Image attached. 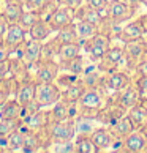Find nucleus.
Wrapping results in <instances>:
<instances>
[{
	"label": "nucleus",
	"instance_id": "obj_20",
	"mask_svg": "<svg viewBox=\"0 0 147 153\" xmlns=\"http://www.w3.org/2000/svg\"><path fill=\"white\" fill-rule=\"evenodd\" d=\"M127 117L130 118V122H131L134 129L147 128V107H146V104L143 103V101L138 103L136 106L130 107V109L127 111Z\"/></svg>",
	"mask_w": 147,
	"mask_h": 153
},
{
	"label": "nucleus",
	"instance_id": "obj_46",
	"mask_svg": "<svg viewBox=\"0 0 147 153\" xmlns=\"http://www.w3.org/2000/svg\"><path fill=\"white\" fill-rule=\"evenodd\" d=\"M136 73H138V77L147 76V59L143 60V62H141V63L136 66Z\"/></svg>",
	"mask_w": 147,
	"mask_h": 153
},
{
	"label": "nucleus",
	"instance_id": "obj_48",
	"mask_svg": "<svg viewBox=\"0 0 147 153\" xmlns=\"http://www.w3.org/2000/svg\"><path fill=\"white\" fill-rule=\"evenodd\" d=\"M143 22H144V33H146V36H147V13L143 16Z\"/></svg>",
	"mask_w": 147,
	"mask_h": 153
},
{
	"label": "nucleus",
	"instance_id": "obj_22",
	"mask_svg": "<svg viewBox=\"0 0 147 153\" xmlns=\"http://www.w3.org/2000/svg\"><path fill=\"white\" fill-rule=\"evenodd\" d=\"M86 84L82 82V79L81 77H78L73 84H70L66 88L62 90V98L60 100H63L66 101V103H70V104H76L79 100H81V96L84 95V92H86Z\"/></svg>",
	"mask_w": 147,
	"mask_h": 153
},
{
	"label": "nucleus",
	"instance_id": "obj_53",
	"mask_svg": "<svg viewBox=\"0 0 147 153\" xmlns=\"http://www.w3.org/2000/svg\"><path fill=\"white\" fill-rule=\"evenodd\" d=\"M0 152H3V147L2 145H0Z\"/></svg>",
	"mask_w": 147,
	"mask_h": 153
},
{
	"label": "nucleus",
	"instance_id": "obj_42",
	"mask_svg": "<svg viewBox=\"0 0 147 153\" xmlns=\"http://www.w3.org/2000/svg\"><path fill=\"white\" fill-rule=\"evenodd\" d=\"M10 70H11V62H10V59L0 62V79L7 77V76L10 74Z\"/></svg>",
	"mask_w": 147,
	"mask_h": 153
},
{
	"label": "nucleus",
	"instance_id": "obj_54",
	"mask_svg": "<svg viewBox=\"0 0 147 153\" xmlns=\"http://www.w3.org/2000/svg\"><path fill=\"white\" fill-rule=\"evenodd\" d=\"M0 8H2V0H0Z\"/></svg>",
	"mask_w": 147,
	"mask_h": 153
},
{
	"label": "nucleus",
	"instance_id": "obj_11",
	"mask_svg": "<svg viewBox=\"0 0 147 153\" xmlns=\"http://www.w3.org/2000/svg\"><path fill=\"white\" fill-rule=\"evenodd\" d=\"M122 149L130 153L147 152V133L143 129H134L122 140Z\"/></svg>",
	"mask_w": 147,
	"mask_h": 153
},
{
	"label": "nucleus",
	"instance_id": "obj_26",
	"mask_svg": "<svg viewBox=\"0 0 147 153\" xmlns=\"http://www.w3.org/2000/svg\"><path fill=\"white\" fill-rule=\"evenodd\" d=\"M25 133H27V128L22 125L19 129H16L13 131L7 140H5V144H7V149H3V152H16V150H22V147H24V140H25Z\"/></svg>",
	"mask_w": 147,
	"mask_h": 153
},
{
	"label": "nucleus",
	"instance_id": "obj_12",
	"mask_svg": "<svg viewBox=\"0 0 147 153\" xmlns=\"http://www.w3.org/2000/svg\"><path fill=\"white\" fill-rule=\"evenodd\" d=\"M35 88H37V81L33 77H25V79H22V81L18 82L16 100L19 101V104L22 107L35 100Z\"/></svg>",
	"mask_w": 147,
	"mask_h": 153
},
{
	"label": "nucleus",
	"instance_id": "obj_6",
	"mask_svg": "<svg viewBox=\"0 0 147 153\" xmlns=\"http://www.w3.org/2000/svg\"><path fill=\"white\" fill-rule=\"evenodd\" d=\"M49 134L52 142H66V140H75L76 137V126H75V118L62 122H51L48 125Z\"/></svg>",
	"mask_w": 147,
	"mask_h": 153
},
{
	"label": "nucleus",
	"instance_id": "obj_39",
	"mask_svg": "<svg viewBox=\"0 0 147 153\" xmlns=\"http://www.w3.org/2000/svg\"><path fill=\"white\" fill-rule=\"evenodd\" d=\"M86 5H89L93 10L100 11L103 16H106V10H108V2L106 0H86Z\"/></svg>",
	"mask_w": 147,
	"mask_h": 153
},
{
	"label": "nucleus",
	"instance_id": "obj_1",
	"mask_svg": "<svg viewBox=\"0 0 147 153\" xmlns=\"http://www.w3.org/2000/svg\"><path fill=\"white\" fill-rule=\"evenodd\" d=\"M103 103H104V98H103V92H101L100 87L86 88V92L81 96V100L76 103L78 114L97 118V114L101 107H103Z\"/></svg>",
	"mask_w": 147,
	"mask_h": 153
},
{
	"label": "nucleus",
	"instance_id": "obj_3",
	"mask_svg": "<svg viewBox=\"0 0 147 153\" xmlns=\"http://www.w3.org/2000/svg\"><path fill=\"white\" fill-rule=\"evenodd\" d=\"M109 48H111V36L103 32H98L95 36L87 39L86 43H82V49L86 51L87 57L95 63H98L101 60V57L106 54V51Z\"/></svg>",
	"mask_w": 147,
	"mask_h": 153
},
{
	"label": "nucleus",
	"instance_id": "obj_27",
	"mask_svg": "<svg viewBox=\"0 0 147 153\" xmlns=\"http://www.w3.org/2000/svg\"><path fill=\"white\" fill-rule=\"evenodd\" d=\"M86 68H87V60H86V57H82L81 54H79L78 57L68 60V62L60 63V70H63L65 73H70V74H75L78 77L86 71Z\"/></svg>",
	"mask_w": 147,
	"mask_h": 153
},
{
	"label": "nucleus",
	"instance_id": "obj_34",
	"mask_svg": "<svg viewBox=\"0 0 147 153\" xmlns=\"http://www.w3.org/2000/svg\"><path fill=\"white\" fill-rule=\"evenodd\" d=\"M55 38H57V41H59L60 44L79 41L78 32H76V24H70V25L63 27V29L57 30V35H55Z\"/></svg>",
	"mask_w": 147,
	"mask_h": 153
},
{
	"label": "nucleus",
	"instance_id": "obj_25",
	"mask_svg": "<svg viewBox=\"0 0 147 153\" xmlns=\"http://www.w3.org/2000/svg\"><path fill=\"white\" fill-rule=\"evenodd\" d=\"M76 19H81V21H89L92 22L95 25H101V22H103L104 16L100 13V11L93 10L92 7H89V5H81L79 8H76Z\"/></svg>",
	"mask_w": 147,
	"mask_h": 153
},
{
	"label": "nucleus",
	"instance_id": "obj_14",
	"mask_svg": "<svg viewBox=\"0 0 147 153\" xmlns=\"http://www.w3.org/2000/svg\"><path fill=\"white\" fill-rule=\"evenodd\" d=\"M49 112H51V122H62V120H68V118H75V114L78 115V106L70 104L63 100H59Z\"/></svg>",
	"mask_w": 147,
	"mask_h": 153
},
{
	"label": "nucleus",
	"instance_id": "obj_50",
	"mask_svg": "<svg viewBox=\"0 0 147 153\" xmlns=\"http://www.w3.org/2000/svg\"><path fill=\"white\" fill-rule=\"evenodd\" d=\"M8 2H14V3H19V5H25V0H8Z\"/></svg>",
	"mask_w": 147,
	"mask_h": 153
},
{
	"label": "nucleus",
	"instance_id": "obj_7",
	"mask_svg": "<svg viewBox=\"0 0 147 153\" xmlns=\"http://www.w3.org/2000/svg\"><path fill=\"white\" fill-rule=\"evenodd\" d=\"M134 14H136V8L134 7L125 3L123 0H117V2L108 5L104 18L111 19L112 22H117V24H122V22H127L130 19H133Z\"/></svg>",
	"mask_w": 147,
	"mask_h": 153
},
{
	"label": "nucleus",
	"instance_id": "obj_13",
	"mask_svg": "<svg viewBox=\"0 0 147 153\" xmlns=\"http://www.w3.org/2000/svg\"><path fill=\"white\" fill-rule=\"evenodd\" d=\"M141 36H146L143 16H141V18H136L131 22H128L125 27H122L120 32H119V35H117V38L120 39L122 43L131 41V39H136V38H141Z\"/></svg>",
	"mask_w": 147,
	"mask_h": 153
},
{
	"label": "nucleus",
	"instance_id": "obj_10",
	"mask_svg": "<svg viewBox=\"0 0 147 153\" xmlns=\"http://www.w3.org/2000/svg\"><path fill=\"white\" fill-rule=\"evenodd\" d=\"M131 82V76L128 74L127 71H109L106 73V76L103 77V84L101 87H104L109 92H120V90L127 88Z\"/></svg>",
	"mask_w": 147,
	"mask_h": 153
},
{
	"label": "nucleus",
	"instance_id": "obj_24",
	"mask_svg": "<svg viewBox=\"0 0 147 153\" xmlns=\"http://www.w3.org/2000/svg\"><path fill=\"white\" fill-rule=\"evenodd\" d=\"M81 41H75V43H63L59 46V52H57V59L59 63H63V62H68L71 59L78 57L82 51Z\"/></svg>",
	"mask_w": 147,
	"mask_h": 153
},
{
	"label": "nucleus",
	"instance_id": "obj_49",
	"mask_svg": "<svg viewBox=\"0 0 147 153\" xmlns=\"http://www.w3.org/2000/svg\"><path fill=\"white\" fill-rule=\"evenodd\" d=\"M7 100H8L7 96H5L3 93H0V106H2V104H3V103H5V101H7Z\"/></svg>",
	"mask_w": 147,
	"mask_h": 153
},
{
	"label": "nucleus",
	"instance_id": "obj_31",
	"mask_svg": "<svg viewBox=\"0 0 147 153\" xmlns=\"http://www.w3.org/2000/svg\"><path fill=\"white\" fill-rule=\"evenodd\" d=\"M24 122H22V117L19 118H0V142H5L7 137L16 131V129H19Z\"/></svg>",
	"mask_w": 147,
	"mask_h": 153
},
{
	"label": "nucleus",
	"instance_id": "obj_35",
	"mask_svg": "<svg viewBox=\"0 0 147 153\" xmlns=\"http://www.w3.org/2000/svg\"><path fill=\"white\" fill-rule=\"evenodd\" d=\"M59 46L60 43L57 41V38H52L51 41L44 43L43 41V51H41V59H54L57 57V52H59ZM55 60V59H54Z\"/></svg>",
	"mask_w": 147,
	"mask_h": 153
},
{
	"label": "nucleus",
	"instance_id": "obj_44",
	"mask_svg": "<svg viewBox=\"0 0 147 153\" xmlns=\"http://www.w3.org/2000/svg\"><path fill=\"white\" fill-rule=\"evenodd\" d=\"M8 25H10V22L5 19V16L2 13H0V41H3V36H5V33H7Z\"/></svg>",
	"mask_w": 147,
	"mask_h": 153
},
{
	"label": "nucleus",
	"instance_id": "obj_29",
	"mask_svg": "<svg viewBox=\"0 0 147 153\" xmlns=\"http://www.w3.org/2000/svg\"><path fill=\"white\" fill-rule=\"evenodd\" d=\"M24 5H19V3H14V2H8V0H5V7L2 10V14L5 16V19H7L10 24H16V22H19L22 13H24Z\"/></svg>",
	"mask_w": 147,
	"mask_h": 153
},
{
	"label": "nucleus",
	"instance_id": "obj_40",
	"mask_svg": "<svg viewBox=\"0 0 147 153\" xmlns=\"http://www.w3.org/2000/svg\"><path fill=\"white\" fill-rule=\"evenodd\" d=\"M134 84H136V87L139 90V95H141V98H143V101L147 100V76L138 77Z\"/></svg>",
	"mask_w": 147,
	"mask_h": 153
},
{
	"label": "nucleus",
	"instance_id": "obj_37",
	"mask_svg": "<svg viewBox=\"0 0 147 153\" xmlns=\"http://www.w3.org/2000/svg\"><path fill=\"white\" fill-rule=\"evenodd\" d=\"M59 7H60V2H59V0H46V2H44V5L40 8V11H37V13H38V16H40L41 19H49V16L52 14Z\"/></svg>",
	"mask_w": 147,
	"mask_h": 153
},
{
	"label": "nucleus",
	"instance_id": "obj_32",
	"mask_svg": "<svg viewBox=\"0 0 147 153\" xmlns=\"http://www.w3.org/2000/svg\"><path fill=\"white\" fill-rule=\"evenodd\" d=\"M75 147L78 153H98L90 134H78L75 137Z\"/></svg>",
	"mask_w": 147,
	"mask_h": 153
},
{
	"label": "nucleus",
	"instance_id": "obj_16",
	"mask_svg": "<svg viewBox=\"0 0 147 153\" xmlns=\"http://www.w3.org/2000/svg\"><path fill=\"white\" fill-rule=\"evenodd\" d=\"M41 51H43V41L38 39H27L22 46V60L27 65H35L38 60H41Z\"/></svg>",
	"mask_w": 147,
	"mask_h": 153
},
{
	"label": "nucleus",
	"instance_id": "obj_15",
	"mask_svg": "<svg viewBox=\"0 0 147 153\" xmlns=\"http://www.w3.org/2000/svg\"><path fill=\"white\" fill-rule=\"evenodd\" d=\"M116 101L119 104H120L122 107H125V109L128 111L130 107L136 106L138 103H141L143 101V98H141L139 95V90L136 87V84H130V85L127 88L120 90V92H117V96H116Z\"/></svg>",
	"mask_w": 147,
	"mask_h": 153
},
{
	"label": "nucleus",
	"instance_id": "obj_4",
	"mask_svg": "<svg viewBox=\"0 0 147 153\" xmlns=\"http://www.w3.org/2000/svg\"><path fill=\"white\" fill-rule=\"evenodd\" d=\"M62 98V90L55 82H37L35 101L41 107L54 106Z\"/></svg>",
	"mask_w": 147,
	"mask_h": 153
},
{
	"label": "nucleus",
	"instance_id": "obj_38",
	"mask_svg": "<svg viewBox=\"0 0 147 153\" xmlns=\"http://www.w3.org/2000/svg\"><path fill=\"white\" fill-rule=\"evenodd\" d=\"M48 150L57 153H73L76 152V147L75 140H66V142H52V147H49Z\"/></svg>",
	"mask_w": 147,
	"mask_h": 153
},
{
	"label": "nucleus",
	"instance_id": "obj_28",
	"mask_svg": "<svg viewBox=\"0 0 147 153\" xmlns=\"http://www.w3.org/2000/svg\"><path fill=\"white\" fill-rule=\"evenodd\" d=\"M75 24H76L78 38H79V41H81V43H86L87 39H90L92 36H95V35L100 32V27L95 25V24H92V22H89V21L78 19Z\"/></svg>",
	"mask_w": 147,
	"mask_h": 153
},
{
	"label": "nucleus",
	"instance_id": "obj_17",
	"mask_svg": "<svg viewBox=\"0 0 147 153\" xmlns=\"http://www.w3.org/2000/svg\"><path fill=\"white\" fill-rule=\"evenodd\" d=\"M90 137H92V140H93L95 147L98 149V152L108 150L117 142L109 128H95L92 131V134H90Z\"/></svg>",
	"mask_w": 147,
	"mask_h": 153
},
{
	"label": "nucleus",
	"instance_id": "obj_52",
	"mask_svg": "<svg viewBox=\"0 0 147 153\" xmlns=\"http://www.w3.org/2000/svg\"><path fill=\"white\" fill-rule=\"evenodd\" d=\"M143 103H144V104H146V107H147V100H144V101H143Z\"/></svg>",
	"mask_w": 147,
	"mask_h": 153
},
{
	"label": "nucleus",
	"instance_id": "obj_8",
	"mask_svg": "<svg viewBox=\"0 0 147 153\" xmlns=\"http://www.w3.org/2000/svg\"><path fill=\"white\" fill-rule=\"evenodd\" d=\"M48 21H49L51 27L54 29V32H57L60 29H63V27L70 25V24H75L76 22V10L68 7V5L60 3V7L49 16Z\"/></svg>",
	"mask_w": 147,
	"mask_h": 153
},
{
	"label": "nucleus",
	"instance_id": "obj_21",
	"mask_svg": "<svg viewBox=\"0 0 147 153\" xmlns=\"http://www.w3.org/2000/svg\"><path fill=\"white\" fill-rule=\"evenodd\" d=\"M108 128L111 129V133H112V136L116 137L117 142H122V140L125 139L130 133L134 131L133 125H131V122H130V118H128L127 115L117 118L116 122H112L111 125H108Z\"/></svg>",
	"mask_w": 147,
	"mask_h": 153
},
{
	"label": "nucleus",
	"instance_id": "obj_18",
	"mask_svg": "<svg viewBox=\"0 0 147 153\" xmlns=\"http://www.w3.org/2000/svg\"><path fill=\"white\" fill-rule=\"evenodd\" d=\"M22 122H24V126L27 129H33V131H37V129L46 128L48 125L51 123V112L38 109L37 112H33V114L24 117V118H22Z\"/></svg>",
	"mask_w": 147,
	"mask_h": 153
},
{
	"label": "nucleus",
	"instance_id": "obj_36",
	"mask_svg": "<svg viewBox=\"0 0 147 153\" xmlns=\"http://www.w3.org/2000/svg\"><path fill=\"white\" fill-rule=\"evenodd\" d=\"M38 19H40L38 13H35V11H30V10H25L24 13H22V16H21V19H19L18 24H19L25 32H29V30L32 29V25L35 24Z\"/></svg>",
	"mask_w": 147,
	"mask_h": 153
},
{
	"label": "nucleus",
	"instance_id": "obj_2",
	"mask_svg": "<svg viewBox=\"0 0 147 153\" xmlns=\"http://www.w3.org/2000/svg\"><path fill=\"white\" fill-rule=\"evenodd\" d=\"M123 52H125V63L130 70H136V66L143 60L147 59V39L144 36L131 39L123 43Z\"/></svg>",
	"mask_w": 147,
	"mask_h": 153
},
{
	"label": "nucleus",
	"instance_id": "obj_41",
	"mask_svg": "<svg viewBox=\"0 0 147 153\" xmlns=\"http://www.w3.org/2000/svg\"><path fill=\"white\" fill-rule=\"evenodd\" d=\"M44 2H46V0H25V10H30V11H40V8L43 7L44 5Z\"/></svg>",
	"mask_w": 147,
	"mask_h": 153
},
{
	"label": "nucleus",
	"instance_id": "obj_33",
	"mask_svg": "<svg viewBox=\"0 0 147 153\" xmlns=\"http://www.w3.org/2000/svg\"><path fill=\"white\" fill-rule=\"evenodd\" d=\"M97 118L93 117H86V115H79L75 118V126H76V136L78 134H92L95 129L93 122Z\"/></svg>",
	"mask_w": 147,
	"mask_h": 153
},
{
	"label": "nucleus",
	"instance_id": "obj_5",
	"mask_svg": "<svg viewBox=\"0 0 147 153\" xmlns=\"http://www.w3.org/2000/svg\"><path fill=\"white\" fill-rule=\"evenodd\" d=\"M33 71V79L37 82H55L57 76L60 74V63L54 59H41L38 60Z\"/></svg>",
	"mask_w": 147,
	"mask_h": 153
},
{
	"label": "nucleus",
	"instance_id": "obj_19",
	"mask_svg": "<svg viewBox=\"0 0 147 153\" xmlns=\"http://www.w3.org/2000/svg\"><path fill=\"white\" fill-rule=\"evenodd\" d=\"M29 32H25L22 27L16 22V24H10L8 29H7V33L3 36V41L8 44L11 49H16V48H21L22 44L25 43V35Z\"/></svg>",
	"mask_w": 147,
	"mask_h": 153
},
{
	"label": "nucleus",
	"instance_id": "obj_51",
	"mask_svg": "<svg viewBox=\"0 0 147 153\" xmlns=\"http://www.w3.org/2000/svg\"><path fill=\"white\" fill-rule=\"evenodd\" d=\"M143 3L146 5V7H147V0H143Z\"/></svg>",
	"mask_w": 147,
	"mask_h": 153
},
{
	"label": "nucleus",
	"instance_id": "obj_9",
	"mask_svg": "<svg viewBox=\"0 0 147 153\" xmlns=\"http://www.w3.org/2000/svg\"><path fill=\"white\" fill-rule=\"evenodd\" d=\"M120 63H125L123 46H111L97 65L103 73H109L112 70H117V66Z\"/></svg>",
	"mask_w": 147,
	"mask_h": 153
},
{
	"label": "nucleus",
	"instance_id": "obj_30",
	"mask_svg": "<svg viewBox=\"0 0 147 153\" xmlns=\"http://www.w3.org/2000/svg\"><path fill=\"white\" fill-rule=\"evenodd\" d=\"M22 115V106L18 100L8 98L0 106V118H19Z\"/></svg>",
	"mask_w": 147,
	"mask_h": 153
},
{
	"label": "nucleus",
	"instance_id": "obj_47",
	"mask_svg": "<svg viewBox=\"0 0 147 153\" xmlns=\"http://www.w3.org/2000/svg\"><path fill=\"white\" fill-rule=\"evenodd\" d=\"M123 2H125V3H128V5H131V7H134V8H136L139 3H143V0H123Z\"/></svg>",
	"mask_w": 147,
	"mask_h": 153
},
{
	"label": "nucleus",
	"instance_id": "obj_23",
	"mask_svg": "<svg viewBox=\"0 0 147 153\" xmlns=\"http://www.w3.org/2000/svg\"><path fill=\"white\" fill-rule=\"evenodd\" d=\"M52 32H54V29L51 27L49 21L40 18L29 30V36L33 39H38V41H48L51 35H52Z\"/></svg>",
	"mask_w": 147,
	"mask_h": 153
},
{
	"label": "nucleus",
	"instance_id": "obj_45",
	"mask_svg": "<svg viewBox=\"0 0 147 153\" xmlns=\"http://www.w3.org/2000/svg\"><path fill=\"white\" fill-rule=\"evenodd\" d=\"M60 3H63V5H68V7H71V8H79L81 5H84L86 3V0H59Z\"/></svg>",
	"mask_w": 147,
	"mask_h": 153
},
{
	"label": "nucleus",
	"instance_id": "obj_43",
	"mask_svg": "<svg viewBox=\"0 0 147 153\" xmlns=\"http://www.w3.org/2000/svg\"><path fill=\"white\" fill-rule=\"evenodd\" d=\"M10 52H11V48L8 46L5 41L0 43V62L3 60H8L10 59Z\"/></svg>",
	"mask_w": 147,
	"mask_h": 153
}]
</instances>
